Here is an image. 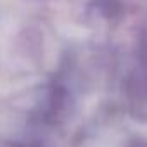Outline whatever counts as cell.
Returning a JSON list of instances; mask_svg holds the SVG:
<instances>
[{
    "mask_svg": "<svg viewBox=\"0 0 147 147\" xmlns=\"http://www.w3.org/2000/svg\"><path fill=\"white\" fill-rule=\"evenodd\" d=\"M0 147H19V145L9 142V140H5V138H0Z\"/></svg>",
    "mask_w": 147,
    "mask_h": 147,
    "instance_id": "1",
    "label": "cell"
}]
</instances>
